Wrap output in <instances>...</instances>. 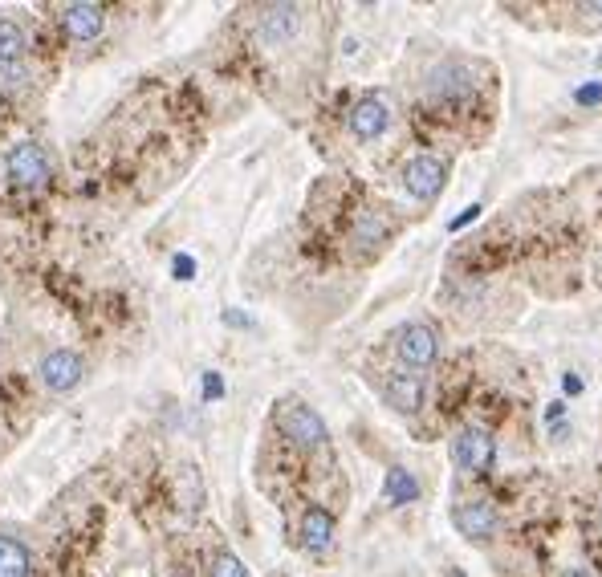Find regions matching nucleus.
<instances>
[{
	"label": "nucleus",
	"mask_w": 602,
	"mask_h": 577,
	"mask_svg": "<svg viewBox=\"0 0 602 577\" xmlns=\"http://www.w3.org/2000/svg\"><path fill=\"white\" fill-rule=\"evenodd\" d=\"M277 427L285 439H293L297 447H322L326 443V423L318 419V411H310L306 403H297V399H285L277 407Z\"/></svg>",
	"instance_id": "nucleus-1"
},
{
	"label": "nucleus",
	"mask_w": 602,
	"mask_h": 577,
	"mask_svg": "<svg viewBox=\"0 0 602 577\" xmlns=\"http://www.w3.org/2000/svg\"><path fill=\"white\" fill-rule=\"evenodd\" d=\"M493 456H497V443L489 431L480 427H460L456 439H452V460L460 472H489L493 468Z\"/></svg>",
	"instance_id": "nucleus-2"
},
{
	"label": "nucleus",
	"mask_w": 602,
	"mask_h": 577,
	"mask_svg": "<svg viewBox=\"0 0 602 577\" xmlns=\"http://www.w3.org/2000/svg\"><path fill=\"white\" fill-rule=\"evenodd\" d=\"M9 179L17 187H29V191H41L49 183V159L37 143H17L9 151Z\"/></svg>",
	"instance_id": "nucleus-3"
},
{
	"label": "nucleus",
	"mask_w": 602,
	"mask_h": 577,
	"mask_svg": "<svg viewBox=\"0 0 602 577\" xmlns=\"http://www.w3.org/2000/svg\"><path fill=\"white\" fill-rule=\"evenodd\" d=\"M444 179H448V171H444V163L432 159V155L411 159L407 171H403V187L411 191L415 200H436L440 191H444Z\"/></svg>",
	"instance_id": "nucleus-4"
},
{
	"label": "nucleus",
	"mask_w": 602,
	"mask_h": 577,
	"mask_svg": "<svg viewBox=\"0 0 602 577\" xmlns=\"http://www.w3.org/2000/svg\"><path fill=\"white\" fill-rule=\"evenodd\" d=\"M82 374H86V366H82V358H78L74 350H53V354L41 362V382H45L49 391H57V395L74 391L78 382H82Z\"/></svg>",
	"instance_id": "nucleus-5"
},
{
	"label": "nucleus",
	"mask_w": 602,
	"mask_h": 577,
	"mask_svg": "<svg viewBox=\"0 0 602 577\" xmlns=\"http://www.w3.org/2000/svg\"><path fill=\"white\" fill-rule=\"evenodd\" d=\"M452 521H456V529H460L464 537H472V541H485V537L497 533V512H493L489 500H460V504L452 508Z\"/></svg>",
	"instance_id": "nucleus-6"
},
{
	"label": "nucleus",
	"mask_w": 602,
	"mask_h": 577,
	"mask_svg": "<svg viewBox=\"0 0 602 577\" xmlns=\"http://www.w3.org/2000/svg\"><path fill=\"white\" fill-rule=\"evenodd\" d=\"M387 122H391V110H387V102L383 98H358L354 102V110H350V131L363 139V143H371V139H379L383 131H387Z\"/></svg>",
	"instance_id": "nucleus-7"
},
{
	"label": "nucleus",
	"mask_w": 602,
	"mask_h": 577,
	"mask_svg": "<svg viewBox=\"0 0 602 577\" xmlns=\"http://www.w3.org/2000/svg\"><path fill=\"white\" fill-rule=\"evenodd\" d=\"M436 350H440V342H436V330H432V326L415 322V326L399 330V358H403L407 366H432V362H436Z\"/></svg>",
	"instance_id": "nucleus-8"
},
{
	"label": "nucleus",
	"mask_w": 602,
	"mask_h": 577,
	"mask_svg": "<svg viewBox=\"0 0 602 577\" xmlns=\"http://www.w3.org/2000/svg\"><path fill=\"white\" fill-rule=\"evenodd\" d=\"M301 545L310 553H326L334 545V517L326 508H306V517H301Z\"/></svg>",
	"instance_id": "nucleus-9"
},
{
	"label": "nucleus",
	"mask_w": 602,
	"mask_h": 577,
	"mask_svg": "<svg viewBox=\"0 0 602 577\" xmlns=\"http://www.w3.org/2000/svg\"><path fill=\"white\" fill-rule=\"evenodd\" d=\"M387 403L403 415L419 411V403H424V378L419 374H391L387 378Z\"/></svg>",
	"instance_id": "nucleus-10"
},
{
	"label": "nucleus",
	"mask_w": 602,
	"mask_h": 577,
	"mask_svg": "<svg viewBox=\"0 0 602 577\" xmlns=\"http://www.w3.org/2000/svg\"><path fill=\"white\" fill-rule=\"evenodd\" d=\"M297 25H301V17H297L293 5H269V9L261 13V41L281 45V41H289V37L297 33Z\"/></svg>",
	"instance_id": "nucleus-11"
},
{
	"label": "nucleus",
	"mask_w": 602,
	"mask_h": 577,
	"mask_svg": "<svg viewBox=\"0 0 602 577\" xmlns=\"http://www.w3.org/2000/svg\"><path fill=\"white\" fill-rule=\"evenodd\" d=\"M62 25L74 41H94L102 33V9L98 5H66L62 9Z\"/></svg>",
	"instance_id": "nucleus-12"
},
{
	"label": "nucleus",
	"mask_w": 602,
	"mask_h": 577,
	"mask_svg": "<svg viewBox=\"0 0 602 577\" xmlns=\"http://www.w3.org/2000/svg\"><path fill=\"white\" fill-rule=\"evenodd\" d=\"M432 94L436 98H468L472 94V74L464 66H456V61H448V66H440L432 74Z\"/></svg>",
	"instance_id": "nucleus-13"
},
{
	"label": "nucleus",
	"mask_w": 602,
	"mask_h": 577,
	"mask_svg": "<svg viewBox=\"0 0 602 577\" xmlns=\"http://www.w3.org/2000/svg\"><path fill=\"white\" fill-rule=\"evenodd\" d=\"M0 577H29V549L13 537H0Z\"/></svg>",
	"instance_id": "nucleus-14"
},
{
	"label": "nucleus",
	"mask_w": 602,
	"mask_h": 577,
	"mask_svg": "<svg viewBox=\"0 0 602 577\" xmlns=\"http://www.w3.org/2000/svg\"><path fill=\"white\" fill-rule=\"evenodd\" d=\"M25 49H29L25 29L17 21H0V66L5 61H25Z\"/></svg>",
	"instance_id": "nucleus-15"
},
{
	"label": "nucleus",
	"mask_w": 602,
	"mask_h": 577,
	"mask_svg": "<svg viewBox=\"0 0 602 577\" xmlns=\"http://www.w3.org/2000/svg\"><path fill=\"white\" fill-rule=\"evenodd\" d=\"M415 496H419L415 476H411L407 468H391V476H387V500H391V504H411Z\"/></svg>",
	"instance_id": "nucleus-16"
},
{
	"label": "nucleus",
	"mask_w": 602,
	"mask_h": 577,
	"mask_svg": "<svg viewBox=\"0 0 602 577\" xmlns=\"http://www.w3.org/2000/svg\"><path fill=\"white\" fill-rule=\"evenodd\" d=\"M383 236H387V228H383V220L375 212H363L354 220V244H379Z\"/></svg>",
	"instance_id": "nucleus-17"
},
{
	"label": "nucleus",
	"mask_w": 602,
	"mask_h": 577,
	"mask_svg": "<svg viewBox=\"0 0 602 577\" xmlns=\"http://www.w3.org/2000/svg\"><path fill=\"white\" fill-rule=\"evenodd\" d=\"M208 577H249V573H245V565H240V557H236V553L220 549V553L212 557V569H208Z\"/></svg>",
	"instance_id": "nucleus-18"
},
{
	"label": "nucleus",
	"mask_w": 602,
	"mask_h": 577,
	"mask_svg": "<svg viewBox=\"0 0 602 577\" xmlns=\"http://www.w3.org/2000/svg\"><path fill=\"white\" fill-rule=\"evenodd\" d=\"M25 82H29L25 61H5V66H0V86H5V90H17V86H25Z\"/></svg>",
	"instance_id": "nucleus-19"
},
{
	"label": "nucleus",
	"mask_w": 602,
	"mask_h": 577,
	"mask_svg": "<svg viewBox=\"0 0 602 577\" xmlns=\"http://www.w3.org/2000/svg\"><path fill=\"white\" fill-rule=\"evenodd\" d=\"M574 102H578V106H598V102H602V82L578 86V90H574Z\"/></svg>",
	"instance_id": "nucleus-20"
},
{
	"label": "nucleus",
	"mask_w": 602,
	"mask_h": 577,
	"mask_svg": "<svg viewBox=\"0 0 602 577\" xmlns=\"http://www.w3.org/2000/svg\"><path fill=\"white\" fill-rule=\"evenodd\" d=\"M175 277H179V281L192 277V256H179V261H175Z\"/></svg>",
	"instance_id": "nucleus-21"
},
{
	"label": "nucleus",
	"mask_w": 602,
	"mask_h": 577,
	"mask_svg": "<svg viewBox=\"0 0 602 577\" xmlns=\"http://www.w3.org/2000/svg\"><path fill=\"white\" fill-rule=\"evenodd\" d=\"M476 216H480V208H476V204H472V208H464V212H460V216H456V220H452V228H464V224H472V220H476Z\"/></svg>",
	"instance_id": "nucleus-22"
},
{
	"label": "nucleus",
	"mask_w": 602,
	"mask_h": 577,
	"mask_svg": "<svg viewBox=\"0 0 602 577\" xmlns=\"http://www.w3.org/2000/svg\"><path fill=\"white\" fill-rule=\"evenodd\" d=\"M220 391H224V387H220V378H216V374H208V378H204V395H208V399H216Z\"/></svg>",
	"instance_id": "nucleus-23"
},
{
	"label": "nucleus",
	"mask_w": 602,
	"mask_h": 577,
	"mask_svg": "<svg viewBox=\"0 0 602 577\" xmlns=\"http://www.w3.org/2000/svg\"><path fill=\"white\" fill-rule=\"evenodd\" d=\"M562 387H566L570 395H578V391H582V378H578V374H566V378H562Z\"/></svg>",
	"instance_id": "nucleus-24"
},
{
	"label": "nucleus",
	"mask_w": 602,
	"mask_h": 577,
	"mask_svg": "<svg viewBox=\"0 0 602 577\" xmlns=\"http://www.w3.org/2000/svg\"><path fill=\"white\" fill-rule=\"evenodd\" d=\"M562 411H566V407H562V403H550V407H546V419H550V423H554V419H562Z\"/></svg>",
	"instance_id": "nucleus-25"
},
{
	"label": "nucleus",
	"mask_w": 602,
	"mask_h": 577,
	"mask_svg": "<svg viewBox=\"0 0 602 577\" xmlns=\"http://www.w3.org/2000/svg\"><path fill=\"white\" fill-rule=\"evenodd\" d=\"M562 577H590V573H586V569H566Z\"/></svg>",
	"instance_id": "nucleus-26"
}]
</instances>
